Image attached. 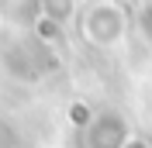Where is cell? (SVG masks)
I'll return each mask as SVG.
<instances>
[{
	"label": "cell",
	"instance_id": "6da1fadb",
	"mask_svg": "<svg viewBox=\"0 0 152 148\" xmlns=\"http://www.w3.org/2000/svg\"><path fill=\"white\" fill-rule=\"evenodd\" d=\"M69 120H73L76 128H86V124H90V107H86V103H73V107H69Z\"/></svg>",
	"mask_w": 152,
	"mask_h": 148
},
{
	"label": "cell",
	"instance_id": "7a4b0ae2",
	"mask_svg": "<svg viewBox=\"0 0 152 148\" xmlns=\"http://www.w3.org/2000/svg\"><path fill=\"white\" fill-rule=\"evenodd\" d=\"M121 148H152V145H149L145 138H128V141H124Z\"/></svg>",
	"mask_w": 152,
	"mask_h": 148
}]
</instances>
